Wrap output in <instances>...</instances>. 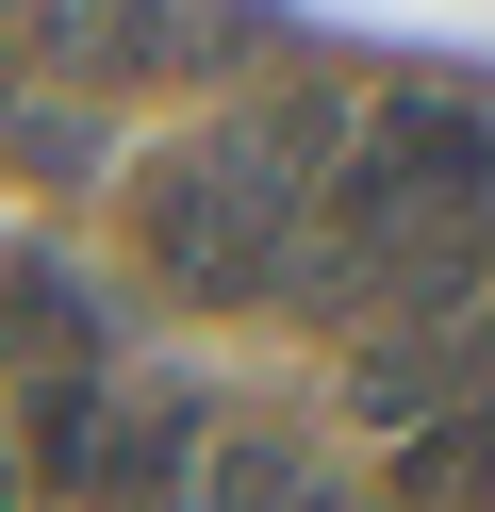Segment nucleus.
<instances>
[{"mask_svg":"<svg viewBox=\"0 0 495 512\" xmlns=\"http://www.w3.org/2000/svg\"><path fill=\"white\" fill-rule=\"evenodd\" d=\"M297 232H314V182H281L248 133H165L149 166H132V248H149L165 298H281L297 281Z\"/></svg>","mask_w":495,"mask_h":512,"instance_id":"f257e3e1","label":"nucleus"},{"mask_svg":"<svg viewBox=\"0 0 495 512\" xmlns=\"http://www.w3.org/2000/svg\"><path fill=\"white\" fill-rule=\"evenodd\" d=\"M17 50L50 83H83V100H132V83H165L182 67V0H17Z\"/></svg>","mask_w":495,"mask_h":512,"instance_id":"f03ea898","label":"nucleus"},{"mask_svg":"<svg viewBox=\"0 0 495 512\" xmlns=\"http://www.w3.org/2000/svg\"><path fill=\"white\" fill-rule=\"evenodd\" d=\"M0 364H33V380H116V331H99V298L50 265V248L0 265Z\"/></svg>","mask_w":495,"mask_h":512,"instance_id":"7ed1b4c3","label":"nucleus"},{"mask_svg":"<svg viewBox=\"0 0 495 512\" xmlns=\"http://www.w3.org/2000/svg\"><path fill=\"white\" fill-rule=\"evenodd\" d=\"M347 413H363V430H396V446H413V430H446V413H462V347H446V331H363Z\"/></svg>","mask_w":495,"mask_h":512,"instance_id":"20e7f679","label":"nucleus"},{"mask_svg":"<svg viewBox=\"0 0 495 512\" xmlns=\"http://www.w3.org/2000/svg\"><path fill=\"white\" fill-rule=\"evenodd\" d=\"M182 512H347V479H330L297 430H215V463H198Z\"/></svg>","mask_w":495,"mask_h":512,"instance_id":"39448f33","label":"nucleus"},{"mask_svg":"<svg viewBox=\"0 0 495 512\" xmlns=\"http://www.w3.org/2000/svg\"><path fill=\"white\" fill-rule=\"evenodd\" d=\"M396 496H413V512H495V413L413 430V446H396Z\"/></svg>","mask_w":495,"mask_h":512,"instance_id":"423d86ee","label":"nucleus"},{"mask_svg":"<svg viewBox=\"0 0 495 512\" xmlns=\"http://www.w3.org/2000/svg\"><path fill=\"white\" fill-rule=\"evenodd\" d=\"M0 116H17V0H0Z\"/></svg>","mask_w":495,"mask_h":512,"instance_id":"0eeeda50","label":"nucleus"},{"mask_svg":"<svg viewBox=\"0 0 495 512\" xmlns=\"http://www.w3.org/2000/svg\"><path fill=\"white\" fill-rule=\"evenodd\" d=\"M462 380H479V413H495V331H479V364H462Z\"/></svg>","mask_w":495,"mask_h":512,"instance_id":"6e6552de","label":"nucleus"}]
</instances>
